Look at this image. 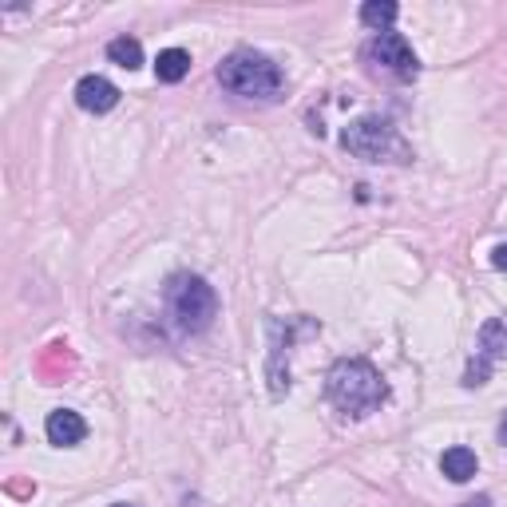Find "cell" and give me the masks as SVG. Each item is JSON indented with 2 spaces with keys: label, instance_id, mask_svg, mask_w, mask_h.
I'll return each instance as SVG.
<instances>
[{
  "label": "cell",
  "instance_id": "6da1fadb",
  "mask_svg": "<svg viewBox=\"0 0 507 507\" xmlns=\"http://www.w3.org/2000/svg\"><path fill=\"white\" fill-rule=\"evenodd\" d=\"M326 393L345 416H369V413L381 408V401L388 396V385L381 381V373H376L369 361H361V357L349 361L345 357V361H337L329 369Z\"/></svg>",
  "mask_w": 507,
  "mask_h": 507
},
{
  "label": "cell",
  "instance_id": "7a4b0ae2",
  "mask_svg": "<svg viewBox=\"0 0 507 507\" xmlns=\"http://www.w3.org/2000/svg\"><path fill=\"white\" fill-rule=\"evenodd\" d=\"M219 83L230 95H242V100H278L286 88L282 68L269 56H262V52H234V56H226L219 68Z\"/></svg>",
  "mask_w": 507,
  "mask_h": 507
},
{
  "label": "cell",
  "instance_id": "3957f363",
  "mask_svg": "<svg viewBox=\"0 0 507 507\" xmlns=\"http://www.w3.org/2000/svg\"><path fill=\"white\" fill-rule=\"evenodd\" d=\"M167 314L182 333H202L210 329L214 314H219V294L207 278L199 274H179L167 286Z\"/></svg>",
  "mask_w": 507,
  "mask_h": 507
},
{
  "label": "cell",
  "instance_id": "277c9868",
  "mask_svg": "<svg viewBox=\"0 0 507 507\" xmlns=\"http://www.w3.org/2000/svg\"><path fill=\"white\" fill-rule=\"evenodd\" d=\"M345 151H353L357 159H365V163H381V159H393V155H405V143L401 135H396L393 123L376 120V115H365V120L349 123L341 135Z\"/></svg>",
  "mask_w": 507,
  "mask_h": 507
},
{
  "label": "cell",
  "instance_id": "5b68a950",
  "mask_svg": "<svg viewBox=\"0 0 507 507\" xmlns=\"http://www.w3.org/2000/svg\"><path fill=\"white\" fill-rule=\"evenodd\" d=\"M369 60L388 75H396V80H413L416 75V52L408 48L401 32H376L369 44Z\"/></svg>",
  "mask_w": 507,
  "mask_h": 507
},
{
  "label": "cell",
  "instance_id": "8992f818",
  "mask_svg": "<svg viewBox=\"0 0 507 507\" xmlns=\"http://www.w3.org/2000/svg\"><path fill=\"white\" fill-rule=\"evenodd\" d=\"M75 103H80L83 112L103 115L120 103V88H115L112 80H103V75H83V80L75 83Z\"/></svg>",
  "mask_w": 507,
  "mask_h": 507
},
{
  "label": "cell",
  "instance_id": "52a82bcc",
  "mask_svg": "<svg viewBox=\"0 0 507 507\" xmlns=\"http://www.w3.org/2000/svg\"><path fill=\"white\" fill-rule=\"evenodd\" d=\"M44 433H48L52 444L72 448V444H80V440L88 436V424H83V416H80V413H72V408H56V413L48 416Z\"/></svg>",
  "mask_w": 507,
  "mask_h": 507
},
{
  "label": "cell",
  "instance_id": "ba28073f",
  "mask_svg": "<svg viewBox=\"0 0 507 507\" xmlns=\"http://www.w3.org/2000/svg\"><path fill=\"white\" fill-rule=\"evenodd\" d=\"M476 452L472 448H448L444 456H440V472L452 480V483H468L472 476H476Z\"/></svg>",
  "mask_w": 507,
  "mask_h": 507
},
{
  "label": "cell",
  "instance_id": "9c48e42d",
  "mask_svg": "<svg viewBox=\"0 0 507 507\" xmlns=\"http://www.w3.org/2000/svg\"><path fill=\"white\" fill-rule=\"evenodd\" d=\"M476 357L483 361H503L507 357V321H488L480 329V341H476Z\"/></svg>",
  "mask_w": 507,
  "mask_h": 507
},
{
  "label": "cell",
  "instance_id": "30bf717a",
  "mask_svg": "<svg viewBox=\"0 0 507 507\" xmlns=\"http://www.w3.org/2000/svg\"><path fill=\"white\" fill-rule=\"evenodd\" d=\"M187 72H190V52H182V48H167V52H159V60H155V75H159L163 83H179Z\"/></svg>",
  "mask_w": 507,
  "mask_h": 507
},
{
  "label": "cell",
  "instance_id": "8fae6325",
  "mask_svg": "<svg viewBox=\"0 0 507 507\" xmlns=\"http://www.w3.org/2000/svg\"><path fill=\"white\" fill-rule=\"evenodd\" d=\"M107 60L120 63L127 72H135L139 63H143V44H139L135 36H115L112 44H107Z\"/></svg>",
  "mask_w": 507,
  "mask_h": 507
},
{
  "label": "cell",
  "instance_id": "7c38bea8",
  "mask_svg": "<svg viewBox=\"0 0 507 507\" xmlns=\"http://www.w3.org/2000/svg\"><path fill=\"white\" fill-rule=\"evenodd\" d=\"M393 20H396V5H393V0H369V5H361V24L365 28L388 32Z\"/></svg>",
  "mask_w": 507,
  "mask_h": 507
},
{
  "label": "cell",
  "instance_id": "4fadbf2b",
  "mask_svg": "<svg viewBox=\"0 0 507 507\" xmlns=\"http://www.w3.org/2000/svg\"><path fill=\"white\" fill-rule=\"evenodd\" d=\"M492 266H495V269H507V242H503V246H495V254H492Z\"/></svg>",
  "mask_w": 507,
  "mask_h": 507
},
{
  "label": "cell",
  "instance_id": "5bb4252c",
  "mask_svg": "<svg viewBox=\"0 0 507 507\" xmlns=\"http://www.w3.org/2000/svg\"><path fill=\"white\" fill-rule=\"evenodd\" d=\"M500 444H507V416H503V424H500Z\"/></svg>",
  "mask_w": 507,
  "mask_h": 507
},
{
  "label": "cell",
  "instance_id": "9a60e30c",
  "mask_svg": "<svg viewBox=\"0 0 507 507\" xmlns=\"http://www.w3.org/2000/svg\"><path fill=\"white\" fill-rule=\"evenodd\" d=\"M115 507H123V503H115Z\"/></svg>",
  "mask_w": 507,
  "mask_h": 507
}]
</instances>
